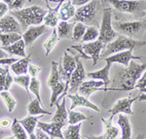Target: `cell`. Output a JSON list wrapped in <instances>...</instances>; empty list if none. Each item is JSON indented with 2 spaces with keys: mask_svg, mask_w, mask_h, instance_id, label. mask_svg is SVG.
<instances>
[{
  "mask_svg": "<svg viewBox=\"0 0 146 139\" xmlns=\"http://www.w3.org/2000/svg\"><path fill=\"white\" fill-rule=\"evenodd\" d=\"M21 39H23V35L18 32H8V34L2 32L0 34V41L2 43V47L10 46Z\"/></svg>",
  "mask_w": 146,
  "mask_h": 139,
  "instance_id": "f1b7e54d",
  "label": "cell"
},
{
  "mask_svg": "<svg viewBox=\"0 0 146 139\" xmlns=\"http://www.w3.org/2000/svg\"><path fill=\"white\" fill-rule=\"evenodd\" d=\"M45 1V3H46V6L48 7V8H50V5H49V0H44Z\"/></svg>",
  "mask_w": 146,
  "mask_h": 139,
  "instance_id": "680465c9",
  "label": "cell"
},
{
  "mask_svg": "<svg viewBox=\"0 0 146 139\" xmlns=\"http://www.w3.org/2000/svg\"><path fill=\"white\" fill-rule=\"evenodd\" d=\"M111 66H112L111 64H108V63H106V65H105L101 70L89 73V74H87V77H91L92 79L103 81L105 84V87H108V85H109V83H110L109 72H110V68H111Z\"/></svg>",
  "mask_w": 146,
  "mask_h": 139,
  "instance_id": "44dd1931",
  "label": "cell"
},
{
  "mask_svg": "<svg viewBox=\"0 0 146 139\" xmlns=\"http://www.w3.org/2000/svg\"><path fill=\"white\" fill-rule=\"evenodd\" d=\"M85 139H86V138H85Z\"/></svg>",
  "mask_w": 146,
  "mask_h": 139,
  "instance_id": "be15d7a7",
  "label": "cell"
},
{
  "mask_svg": "<svg viewBox=\"0 0 146 139\" xmlns=\"http://www.w3.org/2000/svg\"><path fill=\"white\" fill-rule=\"evenodd\" d=\"M47 11L43 8L36 5L23 8L20 10H13L11 15L17 19L21 27L23 30H27L30 26H39L43 23L44 17Z\"/></svg>",
  "mask_w": 146,
  "mask_h": 139,
  "instance_id": "7a4b0ae2",
  "label": "cell"
},
{
  "mask_svg": "<svg viewBox=\"0 0 146 139\" xmlns=\"http://www.w3.org/2000/svg\"><path fill=\"white\" fill-rule=\"evenodd\" d=\"M40 72H41V68L40 67H37V66L31 64H29V66H28V73H29V75L31 77H37V75H39Z\"/></svg>",
  "mask_w": 146,
  "mask_h": 139,
  "instance_id": "7bdbcfd3",
  "label": "cell"
},
{
  "mask_svg": "<svg viewBox=\"0 0 146 139\" xmlns=\"http://www.w3.org/2000/svg\"><path fill=\"white\" fill-rule=\"evenodd\" d=\"M91 0H71L72 4L74 6H83L85 4L89 3Z\"/></svg>",
  "mask_w": 146,
  "mask_h": 139,
  "instance_id": "f907efd6",
  "label": "cell"
},
{
  "mask_svg": "<svg viewBox=\"0 0 146 139\" xmlns=\"http://www.w3.org/2000/svg\"><path fill=\"white\" fill-rule=\"evenodd\" d=\"M77 62L76 57L71 55L69 51L66 50L63 53V57L62 59V63L58 64V70H60V77L63 81L65 82V90L60 98H63L68 93V87H69L70 77H71L72 73L76 69Z\"/></svg>",
  "mask_w": 146,
  "mask_h": 139,
  "instance_id": "277c9868",
  "label": "cell"
},
{
  "mask_svg": "<svg viewBox=\"0 0 146 139\" xmlns=\"http://www.w3.org/2000/svg\"><path fill=\"white\" fill-rule=\"evenodd\" d=\"M0 96H1V98L3 99L8 112L9 113L13 112V110L15 109L16 104H17L16 99L9 93V91H1V92H0Z\"/></svg>",
  "mask_w": 146,
  "mask_h": 139,
  "instance_id": "8d00e7d4",
  "label": "cell"
},
{
  "mask_svg": "<svg viewBox=\"0 0 146 139\" xmlns=\"http://www.w3.org/2000/svg\"><path fill=\"white\" fill-rule=\"evenodd\" d=\"M46 30L47 27L45 25L30 26L29 28H27L23 34V39L25 41V45H31L39 36H41L44 32H46Z\"/></svg>",
  "mask_w": 146,
  "mask_h": 139,
  "instance_id": "9a60e30c",
  "label": "cell"
},
{
  "mask_svg": "<svg viewBox=\"0 0 146 139\" xmlns=\"http://www.w3.org/2000/svg\"><path fill=\"white\" fill-rule=\"evenodd\" d=\"M1 1H3L4 3H6L7 5L9 6V5H10V4L13 3V2H14V0H1Z\"/></svg>",
  "mask_w": 146,
  "mask_h": 139,
  "instance_id": "11a10c76",
  "label": "cell"
},
{
  "mask_svg": "<svg viewBox=\"0 0 146 139\" xmlns=\"http://www.w3.org/2000/svg\"><path fill=\"white\" fill-rule=\"evenodd\" d=\"M19 59L17 58H5V59H0V65H12L13 63L17 62Z\"/></svg>",
  "mask_w": 146,
  "mask_h": 139,
  "instance_id": "c3c4849f",
  "label": "cell"
},
{
  "mask_svg": "<svg viewBox=\"0 0 146 139\" xmlns=\"http://www.w3.org/2000/svg\"><path fill=\"white\" fill-rule=\"evenodd\" d=\"M136 98H137L138 101H141V102H142V101H146V94L145 93H140Z\"/></svg>",
  "mask_w": 146,
  "mask_h": 139,
  "instance_id": "f5cc1de1",
  "label": "cell"
},
{
  "mask_svg": "<svg viewBox=\"0 0 146 139\" xmlns=\"http://www.w3.org/2000/svg\"><path fill=\"white\" fill-rule=\"evenodd\" d=\"M11 128L13 135L15 136L16 139H27V131L25 130V128H23V126L19 122L17 119H14V122H12Z\"/></svg>",
  "mask_w": 146,
  "mask_h": 139,
  "instance_id": "e575fe53",
  "label": "cell"
},
{
  "mask_svg": "<svg viewBox=\"0 0 146 139\" xmlns=\"http://www.w3.org/2000/svg\"><path fill=\"white\" fill-rule=\"evenodd\" d=\"M41 117H32V116H28L25 119L19 121L21 124L23 126V128H25V130L27 131V133L29 135V134L33 133L35 130V128H36L37 122L39 121V119Z\"/></svg>",
  "mask_w": 146,
  "mask_h": 139,
  "instance_id": "f546056e",
  "label": "cell"
},
{
  "mask_svg": "<svg viewBox=\"0 0 146 139\" xmlns=\"http://www.w3.org/2000/svg\"><path fill=\"white\" fill-rule=\"evenodd\" d=\"M117 37V32L113 29L112 25V9L105 8L102 13V19H101L100 29V39L103 43H110Z\"/></svg>",
  "mask_w": 146,
  "mask_h": 139,
  "instance_id": "5b68a950",
  "label": "cell"
},
{
  "mask_svg": "<svg viewBox=\"0 0 146 139\" xmlns=\"http://www.w3.org/2000/svg\"><path fill=\"white\" fill-rule=\"evenodd\" d=\"M82 47H83L85 53L91 58V60H93V65L96 66L98 61L100 59L101 52L105 47V44L100 39H96L92 42H86L82 45Z\"/></svg>",
  "mask_w": 146,
  "mask_h": 139,
  "instance_id": "7c38bea8",
  "label": "cell"
},
{
  "mask_svg": "<svg viewBox=\"0 0 146 139\" xmlns=\"http://www.w3.org/2000/svg\"><path fill=\"white\" fill-rule=\"evenodd\" d=\"M56 111L54 115L53 119H52V122H56V124H62L63 126H65L68 122V112L66 110V99L62 98V102L58 103L56 104Z\"/></svg>",
  "mask_w": 146,
  "mask_h": 139,
  "instance_id": "ac0fdd59",
  "label": "cell"
},
{
  "mask_svg": "<svg viewBox=\"0 0 146 139\" xmlns=\"http://www.w3.org/2000/svg\"><path fill=\"white\" fill-rule=\"evenodd\" d=\"M133 49H129V50H125L122 52L115 53L113 55H110L108 57L104 58V61L108 64H114V63H118V64L124 66V67H128L133 60H141L140 56H135L133 54Z\"/></svg>",
  "mask_w": 146,
  "mask_h": 139,
  "instance_id": "8fae6325",
  "label": "cell"
},
{
  "mask_svg": "<svg viewBox=\"0 0 146 139\" xmlns=\"http://www.w3.org/2000/svg\"><path fill=\"white\" fill-rule=\"evenodd\" d=\"M79 93L83 94V96L88 98L92 93L96 91H116L113 87H105V84L101 81H96V79H91V81H84L80 85L78 89Z\"/></svg>",
  "mask_w": 146,
  "mask_h": 139,
  "instance_id": "30bf717a",
  "label": "cell"
},
{
  "mask_svg": "<svg viewBox=\"0 0 146 139\" xmlns=\"http://www.w3.org/2000/svg\"><path fill=\"white\" fill-rule=\"evenodd\" d=\"M5 58H8V53H6L2 49V46H0V59H5Z\"/></svg>",
  "mask_w": 146,
  "mask_h": 139,
  "instance_id": "816d5d0a",
  "label": "cell"
},
{
  "mask_svg": "<svg viewBox=\"0 0 146 139\" xmlns=\"http://www.w3.org/2000/svg\"><path fill=\"white\" fill-rule=\"evenodd\" d=\"M98 37H100V30L94 26H90L86 29L82 40L84 42H92L98 39Z\"/></svg>",
  "mask_w": 146,
  "mask_h": 139,
  "instance_id": "d590c367",
  "label": "cell"
},
{
  "mask_svg": "<svg viewBox=\"0 0 146 139\" xmlns=\"http://www.w3.org/2000/svg\"><path fill=\"white\" fill-rule=\"evenodd\" d=\"M146 71V62L138 64L131 61L129 65L117 74L113 81V88L116 91H131L135 88V84Z\"/></svg>",
  "mask_w": 146,
  "mask_h": 139,
  "instance_id": "6da1fadb",
  "label": "cell"
},
{
  "mask_svg": "<svg viewBox=\"0 0 146 139\" xmlns=\"http://www.w3.org/2000/svg\"><path fill=\"white\" fill-rule=\"evenodd\" d=\"M72 48L75 49V50H76L77 52L80 54V56H81L82 58H84V59H91L86 53H85V51L83 50V47H82V45H73Z\"/></svg>",
  "mask_w": 146,
  "mask_h": 139,
  "instance_id": "7dc6e473",
  "label": "cell"
},
{
  "mask_svg": "<svg viewBox=\"0 0 146 139\" xmlns=\"http://www.w3.org/2000/svg\"><path fill=\"white\" fill-rule=\"evenodd\" d=\"M81 126V124H69L62 132L64 139H81V135H80Z\"/></svg>",
  "mask_w": 146,
  "mask_h": 139,
  "instance_id": "1f68e13d",
  "label": "cell"
},
{
  "mask_svg": "<svg viewBox=\"0 0 146 139\" xmlns=\"http://www.w3.org/2000/svg\"><path fill=\"white\" fill-rule=\"evenodd\" d=\"M67 97L71 100V106H70L69 110H73L77 107H85L88 109H92L96 112L100 113V109L98 106L88 100V98L85 97L83 95H80L79 93H74V94H67Z\"/></svg>",
  "mask_w": 146,
  "mask_h": 139,
  "instance_id": "2e32d148",
  "label": "cell"
},
{
  "mask_svg": "<svg viewBox=\"0 0 146 139\" xmlns=\"http://www.w3.org/2000/svg\"><path fill=\"white\" fill-rule=\"evenodd\" d=\"M0 34H2V32H1V30H0Z\"/></svg>",
  "mask_w": 146,
  "mask_h": 139,
  "instance_id": "94428289",
  "label": "cell"
},
{
  "mask_svg": "<svg viewBox=\"0 0 146 139\" xmlns=\"http://www.w3.org/2000/svg\"><path fill=\"white\" fill-rule=\"evenodd\" d=\"M25 46L27 45H25L23 39H21V40L15 42V43L12 44L10 46L2 47V49H3L6 53H8V55H16L21 58H25V57H27V54H25Z\"/></svg>",
  "mask_w": 146,
  "mask_h": 139,
  "instance_id": "cb8c5ba5",
  "label": "cell"
},
{
  "mask_svg": "<svg viewBox=\"0 0 146 139\" xmlns=\"http://www.w3.org/2000/svg\"><path fill=\"white\" fill-rule=\"evenodd\" d=\"M51 66H52L51 73H50V75H49L48 81H47V84H48V86L50 87V88L56 86L58 83L62 81V77H60V70H58V63L54 62L53 61V62L51 63Z\"/></svg>",
  "mask_w": 146,
  "mask_h": 139,
  "instance_id": "4316f807",
  "label": "cell"
},
{
  "mask_svg": "<svg viewBox=\"0 0 146 139\" xmlns=\"http://www.w3.org/2000/svg\"><path fill=\"white\" fill-rule=\"evenodd\" d=\"M115 9L123 13L145 14L146 1L144 0H106Z\"/></svg>",
  "mask_w": 146,
  "mask_h": 139,
  "instance_id": "8992f818",
  "label": "cell"
},
{
  "mask_svg": "<svg viewBox=\"0 0 146 139\" xmlns=\"http://www.w3.org/2000/svg\"><path fill=\"white\" fill-rule=\"evenodd\" d=\"M29 90H30V92L36 97L37 100H38L41 104H43L41 100V96H40V81L36 77H31V81H30V83H29Z\"/></svg>",
  "mask_w": 146,
  "mask_h": 139,
  "instance_id": "60d3db41",
  "label": "cell"
},
{
  "mask_svg": "<svg viewBox=\"0 0 146 139\" xmlns=\"http://www.w3.org/2000/svg\"><path fill=\"white\" fill-rule=\"evenodd\" d=\"M86 139H105L104 135H98V136H95V135H91V136H88Z\"/></svg>",
  "mask_w": 146,
  "mask_h": 139,
  "instance_id": "db71d44e",
  "label": "cell"
},
{
  "mask_svg": "<svg viewBox=\"0 0 146 139\" xmlns=\"http://www.w3.org/2000/svg\"><path fill=\"white\" fill-rule=\"evenodd\" d=\"M146 44L145 41L135 40L131 37L125 36V35H120L110 43L105 45L101 52L100 59H104L110 55H113L115 53L122 52L125 50H129V49H135V47H142Z\"/></svg>",
  "mask_w": 146,
  "mask_h": 139,
  "instance_id": "3957f363",
  "label": "cell"
},
{
  "mask_svg": "<svg viewBox=\"0 0 146 139\" xmlns=\"http://www.w3.org/2000/svg\"><path fill=\"white\" fill-rule=\"evenodd\" d=\"M86 26L83 23H77L74 25V28H73L72 30V39L74 41H78L81 40L83 38L85 32H86Z\"/></svg>",
  "mask_w": 146,
  "mask_h": 139,
  "instance_id": "f35d334b",
  "label": "cell"
},
{
  "mask_svg": "<svg viewBox=\"0 0 146 139\" xmlns=\"http://www.w3.org/2000/svg\"><path fill=\"white\" fill-rule=\"evenodd\" d=\"M36 126L40 129L46 132L49 136L54 139V138H60V139H64L63 134L62 131V128H63L62 124H56V122H37Z\"/></svg>",
  "mask_w": 146,
  "mask_h": 139,
  "instance_id": "5bb4252c",
  "label": "cell"
},
{
  "mask_svg": "<svg viewBox=\"0 0 146 139\" xmlns=\"http://www.w3.org/2000/svg\"><path fill=\"white\" fill-rule=\"evenodd\" d=\"M11 126H12V122L8 118H2V119L0 120V128H1L6 129V128H10Z\"/></svg>",
  "mask_w": 146,
  "mask_h": 139,
  "instance_id": "f6af8a7d",
  "label": "cell"
},
{
  "mask_svg": "<svg viewBox=\"0 0 146 139\" xmlns=\"http://www.w3.org/2000/svg\"><path fill=\"white\" fill-rule=\"evenodd\" d=\"M113 118L110 117L109 119H101L103 124V135L105 139H119L120 138V128L112 124Z\"/></svg>",
  "mask_w": 146,
  "mask_h": 139,
  "instance_id": "d6986e66",
  "label": "cell"
},
{
  "mask_svg": "<svg viewBox=\"0 0 146 139\" xmlns=\"http://www.w3.org/2000/svg\"><path fill=\"white\" fill-rule=\"evenodd\" d=\"M58 39H60V37H58V32H56V29L54 28L52 34L47 38V40L44 42V44H43V47H44V49H45V52H46V54H45L46 56H48L51 51L54 49V47L56 45Z\"/></svg>",
  "mask_w": 146,
  "mask_h": 139,
  "instance_id": "d6a6232c",
  "label": "cell"
},
{
  "mask_svg": "<svg viewBox=\"0 0 146 139\" xmlns=\"http://www.w3.org/2000/svg\"><path fill=\"white\" fill-rule=\"evenodd\" d=\"M31 81V77L27 75H17L14 77V82L18 84V85L22 86L23 89L27 92L29 95V83ZM30 96V95H29Z\"/></svg>",
  "mask_w": 146,
  "mask_h": 139,
  "instance_id": "ab89813d",
  "label": "cell"
},
{
  "mask_svg": "<svg viewBox=\"0 0 146 139\" xmlns=\"http://www.w3.org/2000/svg\"><path fill=\"white\" fill-rule=\"evenodd\" d=\"M25 3V0H14L13 3L9 5V9H12V10H20V9H23Z\"/></svg>",
  "mask_w": 146,
  "mask_h": 139,
  "instance_id": "ee69618b",
  "label": "cell"
},
{
  "mask_svg": "<svg viewBox=\"0 0 146 139\" xmlns=\"http://www.w3.org/2000/svg\"><path fill=\"white\" fill-rule=\"evenodd\" d=\"M52 90V95H51V103H50V106L52 107L53 105H55L58 101V97L62 95L63 92L65 90V82L64 81H60V83H58L56 86L52 87L51 88Z\"/></svg>",
  "mask_w": 146,
  "mask_h": 139,
  "instance_id": "836d02e7",
  "label": "cell"
},
{
  "mask_svg": "<svg viewBox=\"0 0 146 139\" xmlns=\"http://www.w3.org/2000/svg\"><path fill=\"white\" fill-rule=\"evenodd\" d=\"M58 9H60V6H58L55 9H52L51 7L48 8V11H47V14L44 17V25L46 27H51V28H56L58 24V21H60V16H58Z\"/></svg>",
  "mask_w": 146,
  "mask_h": 139,
  "instance_id": "d4e9b609",
  "label": "cell"
},
{
  "mask_svg": "<svg viewBox=\"0 0 146 139\" xmlns=\"http://www.w3.org/2000/svg\"><path fill=\"white\" fill-rule=\"evenodd\" d=\"M2 139H16V138L14 135H12V136H6V137H3Z\"/></svg>",
  "mask_w": 146,
  "mask_h": 139,
  "instance_id": "6f0895ef",
  "label": "cell"
},
{
  "mask_svg": "<svg viewBox=\"0 0 146 139\" xmlns=\"http://www.w3.org/2000/svg\"><path fill=\"white\" fill-rule=\"evenodd\" d=\"M0 30L5 34H8V32L21 34L22 27L15 17H13L12 15H8L0 19Z\"/></svg>",
  "mask_w": 146,
  "mask_h": 139,
  "instance_id": "e0dca14e",
  "label": "cell"
},
{
  "mask_svg": "<svg viewBox=\"0 0 146 139\" xmlns=\"http://www.w3.org/2000/svg\"><path fill=\"white\" fill-rule=\"evenodd\" d=\"M145 138V135L144 133H141V134H138L137 136L135 137V139H144Z\"/></svg>",
  "mask_w": 146,
  "mask_h": 139,
  "instance_id": "9f6ffc18",
  "label": "cell"
},
{
  "mask_svg": "<svg viewBox=\"0 0 146 139\" xmlns=\"http://www.w3.org/2000/svg\"><path fill=\"white\" fill-rule=\"evenodd\" d=\"M74 25L72 23H67L65 21H60L56 26V32L60 38H67L72 32Z\"/></svg>",
  "mask_w": 146,
  "mask_h": 139,
  "instance_id": "4dcf8cb0",
  "label": "cell"
},
{
  "mask_svg": "<svg viewBox=\"0 0 146 139\" xmlns=\"http://www.w3.org/2000/svg\"><path fill=\"white\" fill-rule=\"evenodd\" d=\"M100 5V0H91L89 3L81 6L76 10L75 16L73 18L74 22L83 24H90L95 20L98 7Z\"/></svg>",
  "mask_w": 146,
  "mask_h": 139,
  "instance_id": "52a82bcc",
  "label": "cell"
},
{
  "mask_svg": "<svg viewBox=\"0 0 146 139\" xmlns=\"http://www.w3.org/2000/svg\"><path fill=\"white\" fill-rule=\"evenodd\" d=\"M36 137L37 139H52L48 134L46 132H44V131L40 128L37 129V131H36Z\"/></svg>",
  "mask_w": 146,
  "mask_h": 139,
  "instance_id": "681fc988",
  "label": "cell"
},
{
  "mask_svg": "<svg viewBox=\"0 0 146 139\" xmlns=\"http://www.w3.org/2000/svg\"><path fill=\"white\" fill-rule=\"evenodd\" d=\"M86 120H88V117H86L82 113L73 110H70L68 112V124H77Z\"/></svg>",
  "mask_w": 146,
  "mask_h": 139,
  "instance_id": "74e56055",
  "label": "cell"
},
{
  "mask_svg": "<svg viewBox=\"0 0 146 139\" xmlns=\"http://www.w3.org/2000/svg\"><path fill=\"white\" fill-rule=\"evenodd\" d=\"M137 100V98H123L117 101L111 109L108 110V113L111 114V118H113L117 114H125V115H133V112L131 110V106Z\"/></svg>",
  "mask_w": 146,
  "mask_h": 139,
  "instance_id": "4fadbf2b",
  "label": "cell"
},
{
  "mask_svg": "<svg viewBox=\"0 0 146 139\" xmlns=\"http://www.w3.org/2000/svg\"><path fill=\"white\" fill-rule=\"evenodd\" d=\"M27 112L30 116H39V115H52L50 112L46 111L42 107V104L37 99L31 100V102L27 106Z\"/></svg>",
  "mask_w": 146,
  "mask_h": 139,
  "instance_id": "83f0119b",
  "label": "cell"
},
{
  "mask_svg": "<svg viewBox=\"0 0 146 139\" xmlns=\"http://www.w3.org/2000/svg\"><path fill=\"white\" fill-rule=\"evenodd\" d=\"M114 30L125 36H137L146 30V21H135V22H117L114 24Z\"/></svg>",
  "mask_w": 146,
  "mask_h": 139,
  "instance_id": "ba28073f",
  "label": "cell"
},
{
  "mask_svg": "<svg viewBox=\"0 0 146 139\" xmlns=\"http://www.w3.org/2000/svg\"><path fill=\"white\" fill-rule=\"evenodd\" d=\"M8 10H9V6L6 3H4L3 1H0V19L5 17Z\"/></svg>",
  "mask_w": 146,
  "mask_h": 139,
  "instance_id": "bcb514c9",
  "label": "cell"
},
{
  "mask_svg": "<svg viewBox=\"0 0 146 139\" xmlns=\"http://www.w3.org/2000/svg\"><path fill=\"white\" fill-rule=\"evenodd\" d=\"M30 59H31V55L29 54L27 57L21 58L17 62L13 63L12 65H10L12 72L16 75H27L28 72V66H29V63H30Z\"/></svg>",
  "mask_w": 146,
  "mask_h": 139,
  "instance_id": "603a6c76",
  "label": "cell"
},
{
  "mask_svg": "<svg viewBox=\"0 0 146 139\" xmlns=\"http://www.w3.org/2000/svg\"><path fill=\"white\" fill-rule=\"evenodd\" d=\"M13 82L14 77H12L9 70L7 68L0 67V92L8 91Z\"/></svg>",
  "mask_w": 146,
  "mask_h": 139,
  "instance_id": "484cf974",
  "label": "cell"
},
{
  "mask_svg": "<svg viewBox=\"0 0 146 139\" xmlns=\"http://www.w3.org/2000/svg\"><path fill=\"white\" fill-rule=\"evenodd\" d=\"M118 124L121 136L119 139H131V124L129 122V118L125 114H120L118 116Z\"/></svg>",
  "mask_w": 146,
  "mask_h": 139,
  "instance_id": "7402d4cb",
  "label": "cell"
},
{
  "mask_svg": "<svg viewBox=\"0 0 146 139\" xmlns=\"http://www.w3.org/2000/svg\"><path fill=\"white\" fill-rule=\"evenodd\" d=\"M76 57L77 66L74 72L72 73L71 77H70L69 82V88H68V93H77L80 85L84 82L85 77H87V74L85 72V68L82 64L81 60H80L79 56H75Z\"/></svg>",
  "mask_w": 146,
  "mask_h": 139,
  "instance_id": "9c48e42d",
  "label": "cell"
},
{
  "mask_svg": "<svg viewBox=\"0 0 146 139\" xmlns=\"http://www.w3.org/2000/svg\"><path fill=\"white\" fill-rule=\"evenodd\" d=\"M60 1H64V0H60Z\"/></svg>",
  "mask_w": 146,
  "mask_h": 139,
  "instance_id": "6125c7cd",
  "label": "cell"
},
{
  "mask_svg": "<svg viewBox=\"0 0 146 139\" xmlns=\"http://www.w3.org/2000/svg\"><path fill=\"white\" fill-rule=\"evenodd\" d=\"M60 6L58 9V16H60V21H67L71 20L74 18L75 13H76V8L75 6L72 4L71 0H64V2Z\"/></svg>",
  "mask_w": 146,
  "mask_h": 139,
  "instance_id": "ffe728a7",
  "label": "cell"
},
{
  "mask_svg": "<svg viewBox=\"0 0 146 139\" xmlns=\"http://www.w3.org/2000/svg\"><path fill=\"white\" fill-rule=\"evenodd\" d=\"M135 88H137L140 91V93H146V71L136 82Z\"/></svg>",
  "mask_w": 146,
  "mask_h": 139,
  "instance_id": "b9f144b4",
  "label": "cell"
},
{
  "mask_svg": "<svg viewBox=\"0 0 146 139\" xmlns=\"http://www.w3.org/2000/svg\"><path fill=\"white\" fill-rule=\"evenodd\" d=\"M52 1H54V2H60V0H52Z\"/></svg>",
  "mask_w": 146,
  "mask_h": 139,
  "instance_id": "91938a15",
  "label": "cell"
}]
</instances>
